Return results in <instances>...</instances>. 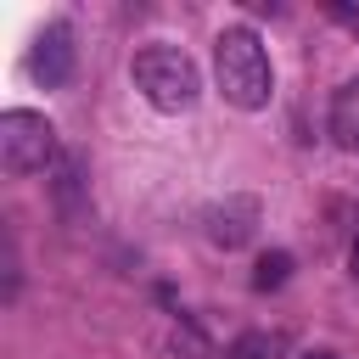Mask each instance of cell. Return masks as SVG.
<instances>
[{"label":"cell","mask_w":359,"mask_h":359,"mask_svg":"<svg viewBox=\"0 0 359 359\" xmlns=\"http://www.w3.org/2000/svg\"><path fill=\"white\" fill-rule=\"evenodd\" d=\"M348 264H353V280H359V230H353V247H348Z\"/></svg>","instance_id":"obj_9"},{"label":"cell","mask_w":359,"mask_h":359,"mask_svg":"<svg viewBox=\"0 0 359 359\" xmlns=\"http://www.w3.org/2000/svg\"><path fill=\"white\" fill-rule=\"evenodd\" d=\"M331 140L342 151H359V79H348L337 95H331V118H325Z\"/></svg>","instance_id":"obj_6"},{"label":"cell","mask_w":359,"mask_h":359,"mask_svg":"<svg viewBox=\"0 0 359 359\" xmlns=\"http://www.w3.org/2000/svg\"><path fill=\"white\" fill-rule=\"evenodd\" d=\"M56 163V129L45 112H28V107H11L0 112V168L6 174H39Z\"/></svg>","instance_id":"obj_3"},{"label":"cell","mask_w":359,"mask_h":359,"mask_svg":"<svg viewBox=\"0 0 359 359\" xmlns=\"http://www.w3.org/2000/svg\"><path fill=\"white\" fill-rule=\"evenodd\" d=\"M129 73H135V90L157 112H185L202 95V73H196V62L180 45H140L135 62H129Z\"/></svg>","instance_id":"obj_2"},{"label":"cell","mask_w":359,"mask_h":359,"mask_svg":"<svg viewBox=\"0 0 359 359\" xmlns=\"http://www.w3.org/2000/svg\"><path fill=\"white\" fill-rule=\"evenodd\" d=\"M297 359H342V353H331V348H309V353H297Z\"/></svg>","instance_id":"obj_10"},{"label":"cell","mask_w":359,"mask_h":359,"mask_svg":"<svg viewBox=\"0 0 359 359\" xmlns=\"http://www.w3.org/2000/svg\"><path fill=\"white\" fill-rule=\"evenodd\" d=\"M213 79H219V95L236 107V112H258L269 107L275 95V73H269V50L252 28H224L213 39Z\"/></svg>","instance_id":"obj_1"},{"label":"cell","mask_w":359,"mask_h":359,"mask_svg":"<svg viewBox=\"0 0 359 359\" xmlns=\"http://www.w3.org/2000/svg\"><path fill=\"white\" fill-rule=\"evenodd\" d=\"M286 353V331H241L230 359H280Z\"/></svg>","instance_id":"obj_7"},{"label":"cell","mask_w":359,"mask_h":359,"mask_svg":"<svg viewBox=\"0 0 359 359\" xmlns=\"http://www.w3.org/2000/svg\"><path fill=\"white\" fill-rule=\"evenodd\" d=\"M28 73L45 90L67 84V73H73V28L67 22H45V34L34 39V56H28Z\"/></svg>","instance_id":"obj_5"},{"label":"cell","mask_w":359,"mask_h":359,"mask_svg":"<svg viewBox=\"0 0 359 359\" xmlns=\"http://www.w3.org/2000/svg\"><path fill=\"white\" fill-rule=\"evenodd\" d=\"M286 275H292V252H264L252 269V292H275V286H286Z\"/></svg>","instance_id":"obj_8"},{"label":"cell","mask_w":359,"mask_h":359,"mask_svg":"<svg viewBox=\"0 0 359 359\" xmlns=\"http://www.w3.org/2000/svg\"><path fill=\"white\" fill-rule=\"evenodd\" d=\"M258 219H264L258 196H224V202H213V208L202 213V224H208V241H213V247H224V252L247 247V241L258 236Z\"/></svg>","instance_id":"obj_4"}]
</instances>
